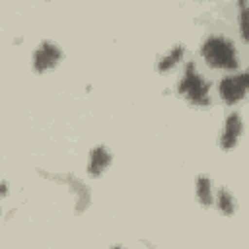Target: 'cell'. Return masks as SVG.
I'll list each match as a JSON object with an SVG mask.
<instances>
[{
    "mask_svg": "<svg viewBox=\"0 0 249 249\" xmlns=\"http://www.w3.org/2000/svg\"><path fill=\"white\" fill-rule=\"evenodd\" d=\"M185 54H187V47H185L183 43H177V45L169 47L163 54L158 56V60H156V70H158L160 74L171 72V70L185 58Z\"/></svg>",
    "mask_w": 249,
    "mask_h": 249,
    "instance_id": "obj_8",
    "label": "cell"
},
{
    "mask_svg": "<svg viewBox=\"0 0 249 249\" xmlns=\"http://www.w3.org/2000/svg\"><path fill=\"white\" fill-rule=\"evenodd\" d=\"M21 43H23V37H21V35L14 37V45H21Z\"/></svg>",
    "mask_w": 249,
    "mask_h": 249,
    "instance_id": "obj_14",
    "label": "cell"
},
{
    "mask_svg": "<svg viewBox=\"0 0 249 249\" xmlns=\"http://www.w3.org/2000/svg\"><path fill=\"white\" fill-rule=\"evenodd\" d=\"M14 214H16V208H12V210H8V212H6V216H4V220H10V218H12Z\"/></svg>",
    "mask_w": 249,
    "mask_h": 249,
    "instance_id": "obj_13",
    "label": "cell"
},
{
    "mask_svg": "<svg viewBox=\"0 0 249 249\" xmlns=\"http://www.w3.org/2000/svg\"><path fill=\"white\" fill-rule=\"evenodd\" d=\"M202 60L206 66L214 70H226V72H237L239 68V53L233 43V39L222 35V33H210L202 39L198 49Z\"/></svg>",
    "mask_w": 249,
    "mask_h": 249,
    "instance_id": "obj_1",
    "label": "cell"
},
{
    "mask_svg": "<svg viewBox=\"0 0 249 249\" xmlns=\"http://www.w3.org/2000/svg\"><path fill=\"white\" fill-rule=\"evenodd\" d=\"M218 97L224 105L228 107H237L249 89V72L247 70H237V72H230L226 76L220 78L218 86Z\"/></svg>",
    "mask_w": 249,
    "mask_h": 249,
    "instance_id": "obj_3",
    "label": "cell"
},
{
    "mask_svg": "<svg viewBox=\"0 0 249 249\" xmlns=\"http://www.w3.org/2000/svg\"><path fill=\"white\" fill-rule=\"evenodd\" d=\"M10 195V185L8 181H0V198H6Z\"/></svg>",
    "mask_w": 249,
    "mask_h": 249,
    "instance_id": "obj_12",
    "label": "cell"
},
{
    "mask_svg": "<svg viewBox=\"0 0 249 249\" xmlns=\"http://www.w3.org/2000/svg\"><path fill=\"white\" fill-rule=\"evenodd\" d=\"M62 58H64L62 49H60L54 41L43 39V41L35 47V51H33V54H31V66H33L35 72L43 74V72H49V70L56 68V66L62 62Z\"/></svg>",
    "mask_w": 249,
    "mask_h": 249,
    "instance_id": "obj_4",
    "label": "cell"
},
{
    "mask_svg": "<svg viewBox=\"0 0 249 249\" xmlns=\"http://www.w3.org/2000/svg\"><path fill=\"white\" fill-rule=\"evenodd\" d=\"M111 249H126V247H123V245H113Z\"/></svg>",
    "mask_w": 249,
    "mask_h": 249,
    "instance_id": "obj_15",
    "label": "cell"
},
{
    "mask_svg": "<svg viewBox=\"0 0 249 249\" xmlns=\"http://www.w3.org/2000/svg\"><path fill=\"white\" fill-rule=\"evenodd\" d=\"M2 216H4V212H2V206H0V218H2Z\"/></svg>",
    "mask_w": 249,
    "mask_h": 249,
    "instance_id": "obj_16",
    "label": "cell"
},
{
    "mask_svg": "<svg viewBox=\"0 0 249 249\" xmlns=\"http://www.w3.org/2000/svg\"><path fill=\"white\" fill-rule=\"evenodd\" d=\"M243 117L237 109L230 111L224 119V126H222V132L218 134V146L224 150V152H230L233 148H237L239 144V138L243 134Z\"/></svg>",
    "mask_w": 249,
    "mask_h": 249,
    "instance_id": "obj_5",
    "label": "cell"
},
{
    "mask_svg": "<svg viewBox=\"0 0 249 249\" xmlns=\"http://www.w3.org/2000/svg\"><path fill=\"white\" fill-rule=\"evenodd\" d=\"M237 21H239V35H241V41L247 43V0H239L237 2Z\"/></svg>",
    "mask_w": 249,
    "mask_h": 249,
    "instance_id": "obj_11",
    "label": "cell"
},
{
    "mask_svg": "<svg viewBox=\"0 0 249 249\" xmlns=\"http://www.w3.org/2000/svg\"><path fill=\"white\" fill-rule=\"evenodd\" d=\"M212 84L206 80L204 74H200L198 66L195 60H187L181 78L177 80L175 91L181 99L191 103L193 107L198 109H208L212 107V93H210Z\"/></svg>",
    "mask_w": 249,
    "mask_h": 249,
    "instance_id": "obj_2",
    "label": "cell"
},
{
    "mask_svg": "<svg viewBox=\"0 0 249 249\" xmlns=\"http://www.w3.org/2000/svg\"><path fill=\"white\" fill-rule=\"evenodd\" d=\"M214 206L222 216H233L237 212V198L228 187H220L214 193Z\"/></svg>",
    "mask_w": 249,
    "mask_h": 249,
    "instance_id": "obj_10",
    "label": "cell"
},
{
    "mask_svg": "<svg viewBox=\"0 0 249 249\" xmlns=\"http://www.w3.org/2000/svg\"><path fill=\"white\" fill-rule=\"evenodd\" d=\"M111 163H113V152L105 144H97L88 154L86 171L89 177H101L111 167Z\"/></svg>",
    "mask_w": 249,
    "mask_h": 249,
    "instance_id": "obj_7",
    "label": "cell"
},
{
    "mask_svg": "<svg viewBox=\"0 0 249 249\" xmlns=\"http://www.w3.org/2000/svg\"><path fill=\"white\" fill-rule=\"evenodd\" d=\"M195 196H196V202L202 208L214 206V185H212L210 175H206V173L196 175V179H195Z\"/></svg>",
    "mask_w": 249,
    "mask_h": 249,
    "instance_id": "obj_9",
    "label": "cell"
},
{
    "mask_svg": "<svg viewBox=\"0 0 249 249\" xmlns=\"http://www.w3.org/2000/svg\"><path fill=\"white\" fill-rule=\"evenodd\" d=\"M39 173L49 177V179H53V181H60V183H68L70 185L68 189H70V193L74 195V200H76V208H74L76 214H82L89 206V200H91L89 189L76 175H72V173H45L41 169H39Z\"/></svg>",
    "mask_w": 249,
    "mask_h": 249,
    "instance_id": "obj_6",
    "label": "cell"
}]
</instances>
